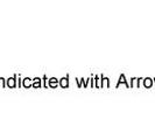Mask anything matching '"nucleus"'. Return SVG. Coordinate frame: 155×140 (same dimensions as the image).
<instances>
[{"label":"nucleus","instance_id":"nucleus-1","mask_svg":"<svg viewBox=\"0 0 155 140\" xmlns=\"http://www.w3.org/2000/svg\"><path fill=\"white\" fill-rule=\"evenodd\" d=\"M14 85H15V82H14V79L13 78H11L8 81V87H11V88H13L14 87Z\"/></svg>","mask_w":155,"mask_h":140},{"label":"nucleus","instance_id":"nucleus-2","mask_svg":"<svg viewBox=\"0 0 155 140\" xmlns=\"http://www.w3.org/2000/svg\"><path fill=\"white\" fill-rule=\"evenodd\" d=\"M61 84H63V87H67V85H68V82H67V81L64 79L63 82H61Z\"/></svg>","mask_w":155,"mask_h":140},{"label":"nucleus","instance_id":"nucleus-3","mask_svg":"<svg viewBox=\"0 0 155 140\" xmlns=\"http://www.w3.org/2000/svg\"><path fill=\"white\" fill-rule=\"evenodd\" d=\"M147 84V87H149L150 85V81L149 79H147V81H145V85Z\"/></svg>","mask_w":155,"mask_h":140},{"label":"nucleus","instance_id":"nucleus-4","mask_svg":"<svg viewBox=\"0 0 155 140\" xmlns=\"http://www.w3.org/2000/svg\"><path fill=\"white\" fill-rule=\"evenodd\" d=\"M50 84H52V85H54V87H55V85H56V81H55V79H52V82H50Z\"/></svg>","mask_w":155,"mask_h":140}]
</instances>
